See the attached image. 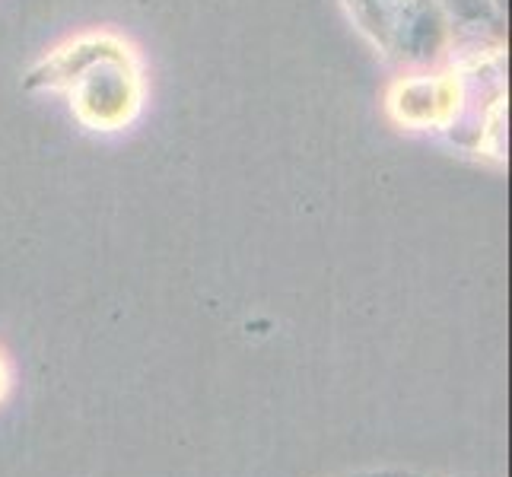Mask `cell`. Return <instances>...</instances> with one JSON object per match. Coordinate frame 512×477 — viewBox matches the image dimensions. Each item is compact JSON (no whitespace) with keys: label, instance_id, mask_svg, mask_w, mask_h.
<instances>
[{"label":"cell","instance_id":"cell-2","mask_svg":"<svg viewBox=\"0 0 512 477\" xmlns=\"http://www.w3.org/2000/svg\"><path fill=\"white\" fill-rule=\"evenodd\" d=\"M357 23L388 55L427 61L446 42V20L436 0H347Z\"/></svg>","mask_w":512,"mask_h":477},{"label":"cell","instance_id":"cell-1","mask_svg":"<svg viewBox=\"0 0 512 477\" xmlns=\"http://www.w3.org/2000/svg\"><path fill=\"white\" fill-rule=\"evenodd\" d=\"M45 83L70 86L83 125L112 131L128 125L140 105V80L128 48L109 35H90L45 64Z\"/></svg>","mask_w":512,"mask_h":477},{"label":"cell","instance_id":"cell-4","mask_svg":"<svg viewBox=\"0 0 512 477\" xmlns=\"http://www.w3.org/2000/svg\"><path fill=\"white\" fill-rule=\"evenodd\" d=\"M446 4H452L462 16H481L490 0H446Z\"/></svg>","mask_w":512,"mask_h":477},{"label":"cell","instance_id":"cell-5","mask_svg":"<svg viewBox=\"0 0 512 477\" xmlns=\"http://www.w3.org/2000/svg\"><path fill=\"white\" fill-rule=\"evenodd\" d=\"M4 385H7V373H4V360H0V395H4Z\"/></svg>","mask_w":512,"mask_h":477},{"label":"cell","instance_id":"cell-3","mask_svg":"<svg viewBox=\"0 0 512 477\" xmlns=\"http://www.w3.org/2000/svg\"><path fill=\"white\" fill-rule=\"evenodd\" d=\"M392 115L411 128H436L446 125L458 109V80L452 77H417L398 83L392 96Z\"/></svg>","mask_w":512,"mask_h":477}]
</instances>
